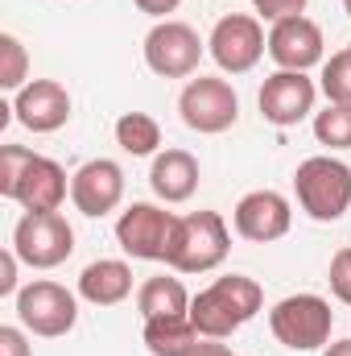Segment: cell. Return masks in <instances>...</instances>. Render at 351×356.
Masks as SVG:
<instances>
[{
  "instance_id": "30bf717a",
  "label": "cell",
  "mask_w": 351,
  "mask_h": 356,
  "mask_svg": "<svg viewBox=\"0 0 351 356\" xmlns=\"http://www.w3.org/2000/svg\"><path fill=\"white\" fill-rule=\"evenodd\" d=\"M178 216L157 203H128L116 220V245L132 261H166Z\"/></svg>"
},
{
  "instance_id": "52a82bcc",
  "label": "cell",
  "mask_w": 351,
  "mask_h": 356,
  "mask_svg": "<svg viewBox=\"0 0 351 356\" xmlns=\"http://www.w3.org/2000/svg\"><path fill=\"white\" fill-rule=\"evenodd\" d=\"M178 116H182L186 129H194L203 137H215V133H228L240 120V95L228 79L198 75L178 95Z\"/></svg>"
},
{
  "instance_id": "2e32d148",
  "label": "cell",
  "mask_w": 351,
  "mask_h": 356,
  "mask_svg": "<svg viewBox=\"0 0 351 356\" xmlns=\"http://www.w3.org/2000/svg\"><path fill=\"white\" fill-rule=\"evenodd\" d=\"M323 29L302 13V17H285L268 29V58L281 71H310L323 63Z\"/></svg>"
},
{
  "instance_id": "7a4b0ae2",
  "label": "cell",
  "mask_w": 351,
  "mask_h": 356,
  "mask_svg": "<svg viewBox=\"0 0 351 356\" xmlns=\"http://www.w3.org/2000/svg\"><path fill=\"white\" fill-rule=\"evenodd\" d=\"M0 195L25 211H58L67 199V170L25 145L0 149Z\"/></svg>"
},
{
  "instance_id": "ac0fdd59",
  "label": "cell",
  "mask_w": 351,
  "mask_h": 356,
  "mask_svg": "<svg viewBox=\"0 0 351 356\" xmlns=\"http://www.w3.org/2000/svg\"><path fill=\"white\" fill-rule=\"evenodd\" d=\"M132 294V269L128 261L116 257H99L79 273V298H87L91 307H116Z\"/></svg>"
},
{
  "instance_id": "5b68a950",
  "label": "cell",
  "mask_w": 351,
  "mask_h": 356,
  "mask_svg": "<svg viewBox=\"0 0 351 356\" xmlns=\"http://www.w3.org/2000/svg\"><path fill=\"white\" fill-rule=\"evenodd\" d=\"M268 327L289 353H318L331 344L335 311L323 294H289L268 311Z\"/></svg>"
},
{
  "instance_id": "d6986e66",
  "label": "cell",
  "mask_w": 351,
  "mask_h": 356,
  "mask_svg": "<svg viewBox=\"0 0 351 356\" xmlns=\"http://www.w3.org/2000/svg\"><path fill=\"white\" fill-rule=\"evenodd\" d=\"M198 327L190 323V315H162V319H145V348L149 356H190L198 348Z\"/></svg>"
},
{
  "instance_id": "277c9868",
  "label": "cell",
  "mask_w": 351,
  "mask_h": 356,
  "mask_svg": "<svg viewBox=\"0 0 351 356\" xmlns=\"http://www.w3.org/2000/svg\"><path fill=\"white\" fill-rule=\"evenodd\" d=\"M293 195H298V207L310 220L335 224L351 207V166L339 162V158H331V154L306 158L293 170Z\"/></svg>"
},
{
  "instance_id": "f1b7e54d",
  "label": "cell",
  "mask_w": 351,
  "mask_h": 356,
  "mask_svg": "<svg viewBox=\"0 0 351 356\" xmlns=\"http://www.w3.org/2000/svg\"><path fill=\"white\" fill-rule=\"evenodd\" d=\"M141 13H149V17H157V21H170V13H174L182 0H132Z\"/></svg>"
},
{
  "instance_id": "9c48e42d",
  "label": "cell",
  "mask_w": 351,
  "mask_h": 356,
  "mask_svg": "<svg viewBox=\"0 0 351 356\" xmlns=\"http://www.w3.org/2000/svg\"><path fill=\"white\" fill-rule=\"evenodd\" d=\"M207 50L219 63V71L248 75L268 54V38H264L261 17H252V13H228V17H219L215 29H211V38H207Z\"/></svg>"
},
{
  "instance_id": "f546056e",
  "label": "cell",
  "mask_w": 351,
  "mask_h": 356,
  "mask_svg": "<svg viewBox=\"0 0 351 356\" xmlns=\"http://www.w3.org/2000/svg\"><path fill=\"white\" fill-rule=\"evenodd\" d=\"M190 356H236V353H232L228 344H219V340H198V348Z\"/></svg>"
},
{
  "instance_id": "7402d4cb",
  "label": "cell",
  "mask_w": 351,
  "mask_h": 356,
  "mask_svg": "<svg viewBox=\"0 0 351 356\" xmlns=\"http://www.w3.org/2000/svg\"><path fill=\"white\" fill-rule=\"evenodd\" d=\"M314 137L327 149H351V108L327 104L323 112H314Z\"/></svg>"
},
{
  "instance_id": "4dcf8cb0",
  "label": "cell",
  "mask_w": 351,
  "mask_h": 356,
  "mask_svg": "<svg viewBox=\"0 0 351 356\" xmlns=\"http://www.w3.org/2000/svg\"><path fill=\"white\" fill-rule=\"evenodd\" d=\"M323 356H351V340H335V344H327Z\"/></svg>"
},
{
  "instance_id": "ba28073f",
  "label": "cell",
  "mask_w": 351,
  "mask_h": 356,
  "mask_svg": "<svg viewBox=\"0 0 351 356\" xmlns=\"http://www.w3.org/2000/svg\"><path fill=\"white\" fill-rule=\"evenodd\" d=\"M17 319H21L25 332H33L42 340H58V336H67L79 323V302H75V294L67 286L37 277V282L21 286V294H17Z\"/></svg>"
},
{
  "instance_id": "8992f818",
  "label": "cell",
  "mask_w": 351,
  "mask_h": 356,
  "mask_svg": "<svg viewBox=\"0 0 351 356\" xmlns=\"http://www.w3.org/2000/svg\"><path fill=\"white\" fill-rule=\"evenodd\" d=\"M12 249L29 269H54L75 253V228L58 211H25L12 228Z\"/></svg>"
},
{
  "instance_id": "83f0119b",
  "label": "cell",
  "mask_w": 351,
  "mask_h": 356,
  "mask_svg": "<svg viewBox=\"0 0 351 356\" xmlns=\"http://www.w3.org/2000/svg\"><path fill=\"white\" fill-rule=\"evenodd\" d=\"M0 356H33L21 327H0Z\"/></svg>"
},
{
  "instance_id": "44dd1931",
  "label": "cell",
  "mask_w": 351,
  "mask_h": 356,
  "mask_svg": "<svg viewBox=\"0 0 351 356\" xmlns=\"http://www.w3.org/2000/svg\"><path fill=\"white\" fill-rule=\"evenodd\" d=\"M116 145L132 158H149L162 145V124L149 112H124L116 120Z\"/></svg>"
},
{
  "instance_id": "4fadbf2b",
  "label": "cell",
  "mask_w": 351,
  "mask_h": 356,
  "mask_svg": "<svg viewBox=\"0 0 351 356\" xmlns=\"http://www.w3.org/2000/svg\"><path fill=\"white\" fill-rule=\"evenodd\" d=\"M17 124H25L29 133H58L71 120V91L58 79H29L25 88L12 95Z\"/></svg>"
},
{
  "instance_id": "603a6c76",
  "label": "cell",
  "mask_w": 351,
  "mask_h": 356,
  "mask_svg": "<svg viewBox=\"0 0 351 356\" xmlns=\"http://www.w3.org/2000/svg\"><path fill=\"white\" fill-rule=\"evenodd\" d=\"M29 79V54L21 46V38L0 33V88L4 91H21Z\"/></svg>"
},
{
  "instance_id": "ffe728a7",
  "label": "cell",
  "mask_w": 351,
  "mask_h": 356,
  "mask_svg": "<svg viewBox=\"0 0 351 356\" xmlns=\"http://www.w3.org/2000/svg\"><path fill=\"white\" fill-rule=\"evenodd\" d=\"M137 311L141 319H162V315H190V294L178 277H145L137 290Z\"/></svg>"
},
{
  "instance_id": "9a60e30c",
  "label": "cell",
  "mask_w": 351,
  "mask_h": 356,
  "mask_svg": "<svg viewBox=\"0 0 351 356\" xmlns=\"http://www.w3.org/2000/svg\"><path fill=\"white\" fill-rule=\"evenodd\" d=\"M120 199H124V170L112 158H91L71 175V203L91 220L116 211Z\"/></svg>"
},
{
  "instance_id": "cb8c5ba5",
  "label": "cell",
  "mask_w": 351,
  "mask_h": 356,
  "mask_svg": "<svg viewBox=\"0 0 351 356\" xmlns=\"http://www.w3.org/2000/svg\"><path fill=\"white\" fill-rule=\"evenodd\" d=\"M318 88L327 95V104L351 108V50H339V54H331L323 63V83Z\"/></svg>"
},
{
  "instance_id": "7c38bea8",
  "label": "cell",
  "mask_w": 351,
  "mask_h": 356,
  "mask_svg": "<svg viewBox=\"0 0 351 356\" xmlns=\"http://www.w3.org/2000/svg\"><path fill=\"white\" fill-rule=\"evenodd\" d=\"M314 99H318V88L306 71H273L257 95L261 116L277 129H293L298 120H306L314 112Z\"/></svg>"
},
{
  "instance_id": "d4e9b609",
  "label": "cell",
  "mask_w": 351,
  "mask_h": 356,
  "mask_svg": "<svg viewBox=\"0 0 351 356\" xmlns=\"http://www.w3.org/2000/svg\"><path fill=\"white\" fill-rule=\"evenodd\" d=\"M327 282H331V294L351 307V245L331 257V273H327Z\"/></svg>"
},
{
  "instance_id": "8fae6325",
  "label": "cell",
  "mask_w": 351,
  "mask_h": 356,
  "mask_svg": "<svg viewBox=\"0 0 351 356\" xmlns=\"http://www.w3.org/2000/svg\"><path fill=\"white\" fill-rule=\"evenodd\" d=\"M207 42L186 21H157L145 33V67L162 79H186L198 71Z\"/></svg>"
},
{
  "instance_id": "d6a6232c",
  "label": "cell",
  "mask_w": 351,
  "mask_h": 356,
  "mask_svg": "<svg viewBox=\"0 0 351 356\" xmlns=\"http://www.w3.org/2000/svg\"><path fill=\"white\" fill-rule=\"evenodd\" d=\"M348 50H351V42H348Z\"/></svg>"
},
{
  "instance_id": "4316f807",
  "label": "cell",
  "mask_w": 351,
  "mask_h": 356,
  "mask_svg": "<svg viewBox=\"0 0 351 356\" xmlns=\"http://www.w3.org/2000/svg\"><path fill=\"white\" fill-rule=\"evenodd\" d=\"M17 249H4L0 253V298H17L21 290H17Z\"/></svg>"
},
{
  "instance_id": "5bb4252c",
  "label": "cell",
  "mask_w": 351,
  "mask_h": 356,
  "mask_svg": "<svg viewBox=\"0 0 351 356\" xmlns=\"http://www.w3.org/2000/svg\"><path fill=\"white\" fill-rule=\"evenodd\" d=\"M232 224H236V236H244L252 245H268V241H281L289 232L293 211H289V199L281 191H248L236 203Z\"/></svg>"
},
{
  "instance_id": "e0dca14e",
  "label": "cell",
  "mask_w": 351,
  "mask_h": 356,
  "mask_svg": "<svg viewBox=\"0 0 351 356\" xmlns=\"http://www.w3.org/2000/svg\"><path fill=\"white\" fill-rule=\"evenodd\" d=\"M149 186L162 203H186L194 191H198V162L194 154L186 149H166L153 158V170H149Z\"/></svg>"
},
{
  "instance_id": "1f68e13d",
  "label": "cell",
  "mask_w": 351,
  "mask_h": 356,
  "mask_svg": "<svg viewBox=\"0 0 351 356\" xmlns=\"http://www.w3.org/2000/svg\"><path fill=\"white\" fill-rule=\"evenodd\" d=\"M343 13H348V17H351V0H343Z\"/></svg>"
},
{
  "instance_id": "6da1fadb",
  "label": "cell",
  "mask_w": 351,
  "mask_h": 356,
  "mask_svg": "<svg viewBox=\"0 0 351 356\" xmlns=\"http://www.w3.org/2000/svg\"><path fill=\"white\" fill-rule=\"evenodd\" d=\"M261 307H264L261 282L244 277V273H228V277H215L207 290H198L190 298V323L198 327L203 340H228L248 319H257Z\"/></svg>"
},
{
  "instance_id": "484cf974",
  "label": "cell",
  "mask_w": 351,
  "mask_h": 356,
  "mask_svg": "<svg viewBox=\"0 0 351 356\" xmlns=\"http://www.w3.org/2000/svg\"><path fill=\"white\" fill-rule=\"evenodd\" d=\"M252 8H257V17L261 21H285V17H302L306 13V0H252Z\"/></svg>"
},
{
  "instance_id": "3957f363",
  "label": "cell",
  "mask_w": 351,
  "mask_h": 356,
  "mask_svg": "<svg viewBox=\"0 0 351 356\" xmlns=\"http://www.w3.org/2000/svg\"><path fill=\"white\" fill-rule=\"evenodd\" d=\"M228 253H232V232L223 216L190 211V216H178L170 249H166V266L178 273H211L228 261Z\"/></svg>"
}]
</instances>
